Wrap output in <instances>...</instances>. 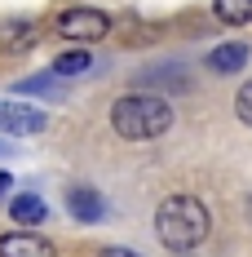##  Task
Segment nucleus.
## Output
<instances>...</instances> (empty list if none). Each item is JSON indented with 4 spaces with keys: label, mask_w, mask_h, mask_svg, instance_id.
<instances>
[{
    "label": "nucleus",
    "mask_w": 252,
    "mask_h": 257,
    "mask_svg": "<svg viewBox=\"0 0 252 257\" xmlns=\"http://www.w3.org/2000/svg\"><path fill=\"white\" fill-rule=\"evenodd\" d=\"M212 14L230 27H248L252 23V0H212Z\"/></svg>",
    "instance_id": "1a4fd4ad"
},
{
    "label": "nucleus",
    "mask_w": 252,
    "mask_h": 257,
    "mask_svg": "<svg viewBox=\"0 0 252 257\" xmlns=\"http://www.w3.org/2000/svg\"><path fill=\"white\" fill-rule=\"evenodd\" d=\"M53 71H58V76H80V71H89V53L84 49L58 53V58H53Z\"/></svg>",
    "instance_id": "9d476101"
},
{
    "label": "nucleus",
    "mask_w": 252,
    "mask_h": 257,
    "mask_svg": "<svg viewBox=\"0 0 252 257\" xmlns=\"http://www.w3.org/2000/svg\"><path fill=\"white\" fill-rule=\"evenodd\" d=\"M5 186H9V173H0V195H5Z\"/></svg>",
    "instance_id": "4468645a"
},
{
    "label": "nucleus",
    "mask_w": 252,
    "mask_h": 257,
    "mask_svg": "<svg viewBox=\"0 0 252 257\" xmlns=\"http://www.w3.org/2000/svg\"><path fill=\"white\" fill-rule=\"evenodd\" d=\"M67 208H71L76 222H89L93 226V222H102V213H106V200H102L93 186H71L67 191Z\"/></svg>",
    "instance_id": "423d86ee"
},
{
    "label": "nucleus",
    "mask_w": 252,
    "mask_h": 257,
    "mask_svg": "<svg viewBox=\"0 0 252 257\" xmlns=\"http://www.w3.org/2000/svg\"><path fill=\"white\" fill-rule=\"evenodd\" d=\"M98 257H142V253H133V248H120V244H111V248H102Z\"/></svg>",
    "instance_id": "ddd939ff"
},
{
    "label": "nucleus",
    "mask_w": 252,
    "mask_h": 257,
    "mask_svg": "<svg viewBox=\"0 0 252 257\" xmlns=\"http://www.w3.org/2000/svg\"><path fill=\"white\" fill-rule=\"evenodd\" d=\"M53 248L45 235H31V231H9L0 235V257H53Z\"/></svg>",
    "instance_id": "39448f33"
},
{
    "label": "nucleus",
    "mask_w": 252,
    "mask_h": 257,
    "mask_svg": "<svg viewBox=\"0 0 252 257\" xmlns=\"http://www.w3.org/2000/svg\"><path fill=\"white\" fill-rule=\"evenodd\" d=\"M49 115L40 106H27V102H0V133L9 138H31V133H45Z\"/></svg>",
    "instance_id": "20e7f679"
},
{
    "label": "nucleus",
    "mask_w": 252,
    "mask_h": 257,
    "mask_svg": "<svg viewBox=\"0 0 252 257\" xmlns=\"http://www.w3.org/2000/svg\"><path fill=\"white\" fill-rule=\"evenodd\" d=\"M9 213H14V222H27V226H36V222L49 217V208H45L40 195H14L9 200Z\"/></svg>",
    "instance_id": "0eeeda50"
},
{
    "label": "nucleus",
    "mask_w": 252,
    "mask_h": 257,
    "mask_svg": "<svg viewBox=\"0 0 252 257\" xmlns=\"http://www.w3.org/2000/svg\"><path fill=\"white\" fill-rule=\"evenodd\" d=\"M234 115H239V120L252 128V80L239 89V93H234Z\"/></svg>",
    "instance_id": "f8f14e48"
},
{
    "label": "nucleus",
    "mask_w": 252,
    "mask_h": 257,
    "mask_svg": "<svg viewBox=\"0 0 252 257\" xmlns=\"http://www.w3.org/2000/svg\"><path fill=\"white\" fill-rule=\"evenodd\" d=\"M0 40H9L14 49H27L36 40V27L31 23H9V27H0Z\"/></svg>",
    "instance_id": "9b49d317"
},
{
    "label": "nucleus",
    "mask_w": 252,
    "mask_h": 257,
    "mask_svg": "<svg viewBox=\"0 0 252 257\" xmlns=\"http://www.w3.org/2000/svg\"><path fill=\"white\" fill-rule=\"evenodd\" d=\"M111 124L128 142H146V138H159L173 124V106L164 98H155V93H128L111 106Z\"/></svg>",
    "instance_id": "f03ea898"
},
{
    "label": "nucleus",
    "mask_w": 252,
    "mask_h": 257,
    "mask_svg": "<svg viewBox=\"0 0 252 257\" xmlns=\"http://www.w3.org/2000/svg\"><path fill=\"white\" fill-rule=\"evenodd\" d=\"M208 226H212V217H208V208L195 195H168L159 204V213H155V235L173 253H190L195 244H203Z\"/></svg>",
    "instance_id": "f257e3e1"
},
{
    "label": "nucleus",
    "mask_w": 252,
    "mask_h": 257,
    "mask_svg": "<svg viewBox=\"0 0 252 257\" xmlns=\"http://www.w3.org/2000/svg\"><path fill=\"white\" fill-rule=\"evenodd\" d=\"M243 62H248V45H239V40L208 53V67H212V71H239Z\"/></svg>",
    "instance_id": "6e6552de"
},
{
    "label": "nucleus",
    "mask_w": 252,
    "mask_h": 257,
    "mask_svg": "<svg viewBox=\"0 0 252 257\" xmlns=\"http://www.w3.org/2000/svg\"><path fill=\"white\" fill-rule=\"evenodd\" d=\"M53 27H58L62 40L93 45V40H102V36L111 31V18H106L102 9H93V5H76V9H62V14L53 18Z\"/></svg>",
    "instance_id": "7ed1b4c3"
},
{
    "label": "nucleus",
    "mask_w": 252,
    "mask_h": 257,
    "mask_svg": "<svg viewBox=\"0 0 252 257\" xmlns=\"http://www.w3.org/2000/svg\"><path fill=\"white\" fill-rule=\"evenodd\" d=\"M248 217H252V200H248Z\"/></svg>",
    "instance_id": "2eb2a0df"
}]
</instances>
